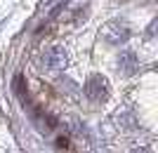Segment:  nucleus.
<instances>
[{
  "label": "nucleus",
  "instance_id": "nucleus-3",
  "mask_svg": "<svg viewBox=\"0 0 158 153\" xmlns=\"http://www.w3.org/2000/svg\"><path fill=\"white\" fill-rule=\"evenodd\" d=\"M66 52L61 50V47H52V50H47L45 57H43V64H45V68H50V71H61V68H66Z\"/></svg>",
  "mask_w": 158,
  "mask_h": 153
},
{
  "label": "nucleus",
  "instance_id": "nucleus-5",
  "mask_svg": "<svg viewBox=\"0 0 158 153\" xmlns=\"http://www.w3.org/2000/svg\"><path fill=\"white\" fill-rule=\"evenodd\" d=\"M12 90L17 97H24V92H26V80H24V73H17L12 80Z\"/></svg>",
  "mask_w": 158,
  "mask_h": 153
},
{
  "label": "nucleus",
  "instance_id": "nucleus-4",
  "mask_svg": "<svg viewBox=\"0 0 158 153\" xmlns=\"http://www.w3.org/2000/svg\"><path fill=\"white\" fill-rule=\"evenodd\" d=\"M139 66V59H137V52L135 50H123L118 57V71L123 75H132L135 71H137Z\"/></svg>",
  "mask_w": 158,
  "mask_h": 153
},
{
  "label": "nucleus",
  "instance_id": "nucleus-1",
  "mask_svg": "<svg viewBox=\"0 0 158 153\" xmlns=\"http://www.w3.org/2000/svg\"><path fill=\"white\" fill-rule=\"evenodd\" d=\"M102 38H104L109 45L118 47V45H123V42H127L130 28H127L125 24H120V21H109V24L102 28Z\"/></svg>",
  "mask_w": 158,
  "mask_h": 153
},
{
  "label": "nucleus",
  "instance_id": "nucleus-2",
  "mask_svg": "<svg viewBox=\"0 0 158 153\" xmlns=\"http://www.w3.org/2000/svg\"><path fill=\"white\" fill-rule=\"evenodd\" d=\"M85 94H87V99H90V101H104L106 97H109V83H106V78H102V75L87 78Z\"/></svg>",
  "mask_w": 158,
  "mask_h": 153
},
{
  "label": "nucleus",
  "instance_id": "nucleus-6",
  "mask_svg": "<svg viewBox=\"0 0 158 153\" xmlns=\"http://www.w3.org/2000/svg\"><path fill=\"white\" fill-rule=\"evenodd\" d=\"M54 146L57 148H71V141L66 139V137H59V139L54 141Z\"/></svg>",
  "mask_w": 158,
  "mask_h": 153
}]
</instances>
